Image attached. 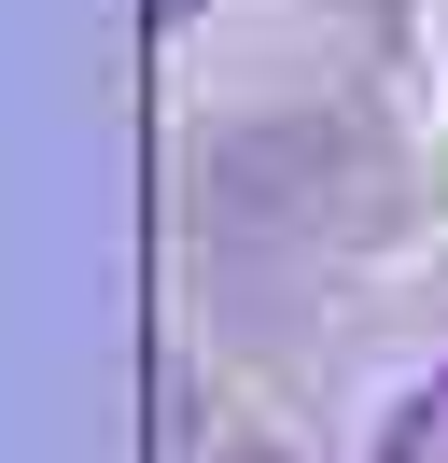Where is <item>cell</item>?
<instances>
[{
	"instance_id": "6da1fadb",
	"label": "cell",
	"mask_w": 448,
	"mask_h": 463,
	"mask_svg": "<svg viewBox=\"0 0 448 463\" xmlns=\"http://www.w3.org/2000/svg\"><path fill=\"white\" fill-rule=\"evenodd\" d=\"M378 463H448V393H406V407H392Z\"/></svg>"
}]
</instances>
